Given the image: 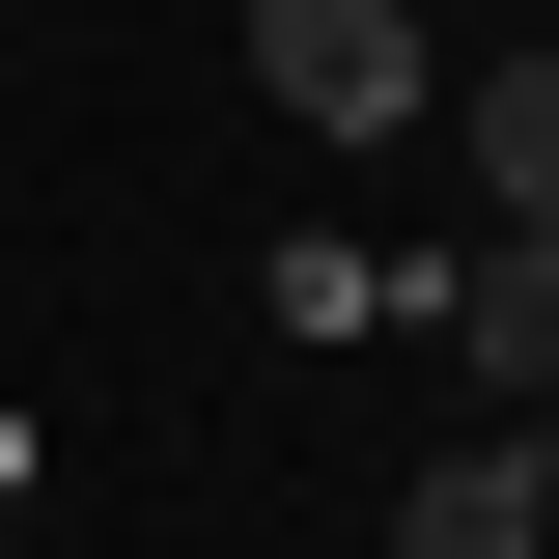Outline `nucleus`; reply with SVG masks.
Wrapping results in <instances>:
<instances>
[{
  "mask_svg": "<svg viewBox=\"0 0 559 559\" xmlns=\"http://www.w3.org/2000/svg\"><path fill=\"white\" fill-rule=\"evenodd\" d=\"M448 140H476L503 224H559V57H476V84H448Z\"/></svg>",
  "mask_w": 559,
  "mask_h": 559,
  "instance_id": "obj_4",
  "label": "nucleus"
},
{
  "mask_svg": "<svg viewBox=\"0 0 559 559\" xmlns=\"http://www.w3.org/2000/svg\"><path fill=\"white\" fill-rule=\"evenodd\" d=\"M252 84H280V140H419L448 57H419L392 0H252Z\"/></svg>",
  "mask_w": 559,
  "mask_h": 559,
  "instance_id": "obj_1",
  "label": "nucleus"
},
{
  "mask_svg": "<svg viewBox=\"0 0 559 559\" xmlns=\"http://www.w3.org/2000/svg\"><path fill=\"white\" fill-rule=\"evenodd\" d=\"M392 559H559V448L503 419V448H448V476H392Z\"/></svg>",
  "mask_w": 559,
  "mask_h": 559,
  "instance_id": "obj_3",
  "label": "nucleus"
},
{
  "mask_svg": "<svg viewBox=\"0 0 559 559\" xmlns=\"http://www.w3.org/2000/svg\"><path fill=\"white\" fill-rule=\"evenodd\" d=\"M532 448H559V419H532Z\"/></svg>",
  "mask_w": 559,
  "mask_h": 559,
  "instance_id": "obj_5",
  "label": "nucleus"
},
{
  "mask_svg": "<svg viewBox=\"0 0 559 559\" xmlns=\"http://www.w3.org/2000/svg\"><path fill=\"white\" fill-rule=\"evenodd\" d=\"M419 308H448V364H476L503 419H559V224H503L476 280H419Z\"/></svg>",
  "mask_w": 559,
  "mask_h": 559,
  "instance_id": "obj_2",
  "label": "nucleus"
}]
</instances>
